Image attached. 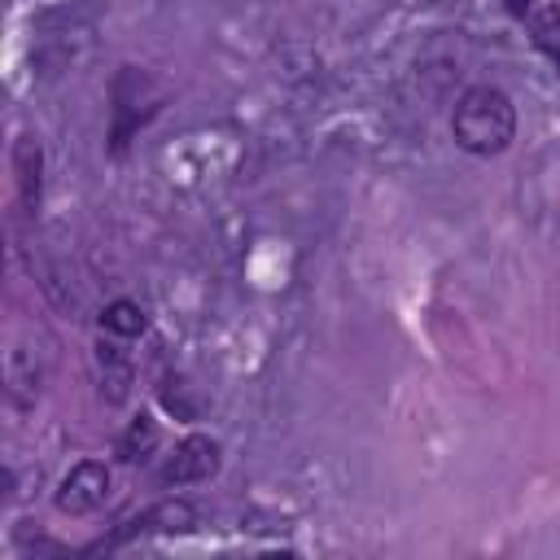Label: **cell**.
Wrapping results in <instances>:
<instances>
[{
  "label": "cell",
  "mask_w": 560,
  "mask_h": 560,
  "mask_svg": "<svg viewBox=\"0 0 560 560\" xmlns=\"http://www.w3.org/2000/svg\"><path fill=\"white\" fill-rule=\"evenodd\" d=\"M13 184H18V201L26 214L39 210L44 197V149L35 136H18L13 140Z\"/></svg>",
  "instance_id": "obj_6"
},
{
  "label": "cell",
  "mask_w": 560,
  "mask_h": 560,
  "mask_svg": "<svg viewBox=\"0 0 560 560\" xmlns=\"http://www.w3.org/2000/svg\"><path fill=\"white\" fill-rule=\"evenodd\" d=\"M158 446H162V424H158V416H153V411H136V416L122 424V433H118V442H114V455H118L122 464H149V459L158 455Z\"/></svg>",
  "instance_id": "obj_8"
},
{
  "label": "cell",
  "mask_w": 560,
  "mask_h": 560,
  "mask_svg": "<svg viewBox=\"0 0 560 560\" xmlns=\"http://www.w3.org/2000/svg\"><path fill=\"white\" fill-rule=\"evenodd\" d=\"M219 468H223V442L210 438V433H184V438L175 442V451L162 459L158 486H166V490H171V486H175V490L201 486V481H210Z\"/></svg>",
  "instance_id": "obj_5"
},
{
  "label": "cell",
  "mask_w": 560,
  "mask_h": 560,
  "mask_svg": "<svg viewBox=\"0 0 560 560\" xmlns=\"http://www.w3.org/2000/svg\"><path fill=\"white\" fill-rule=\"evenodd\" d=\"M451 140L472 158H499L516 140V105L494 83H472L451 109Z\"/></svg>",
  "instance_id": "obj_1"
},
{
  "label": "cell",
  "mask_w": 560,
  "mask_h": 560,
  "mask_svg": "<svg viewBox=\"0 0 560 560\" xmlns=\"http://www.w3.org/2000/svg\"><path fill=\"white\" fill-rule=\"evenodd\" d=\"M534 4H538V0H503V9H508V18H516V22H525V18L534 13Z\"/></svg>",
  "instance_id": "obj_12"
},
{
  "label": "cell",
  "mask_w": 560,
  "mask_h": 560,
  "mask_svg": "<svg viewBox=\"0 0 560 560\" xmlns=\"http://www.w3.org/2000/svg\"><path fill=\"white\" fill-rule=\"evenodd\" d=\"M114 494V468L105 459H79L70 472L57 481L52 503L61 516H96Z\"/></svg>",
  "instance_id": "obj_4"
},
{
  "label": "cell",
  "mask_w": 560,
  "mask_h": 560,
  "mask_svg": "<svg viewBox=\"0 0 560 560\" xmlns=\"http://www.w3.org/2000/svg\"><path fill=\"white\" fill-rule=\"evenodd\" d=\"M197 516H201L197 503L184 499V494H175V499H158V503H149L144 512L127 516L114 534L88 542L83 551H118V547H127L131 538H144V534H188V529H197Z\"/></svg>",
  "instance_id": "obj_3"
},
{
  "label": "cell",
  "mask_w": 560,
  "mask_h": 560,
  "mask_svg": "<svg viewBox=\"0 0 560 560\" xmlns=\"http://www.w3.org/2000/svg\"><path fill=\"white\" fill-rule=\"evenodd\" d=\"M144 328H149V315H144L140 302L114 298V302L101 306V332H109L118 341H131V337H144Z\"/></svg>",
  "instance_id": "obj_9"
},
{
  "label": "cell",
  "mask_w": 560,
  "mask_h": 560,
  "mask_svg": "<svg viewBox=\"0 0 560 560\" xmlns=\"http://www.w3.org/2000/svg\"><path fill=\"white\" fill-rule=\"evenodd\" d=\"M158 402L175 416V420H197V398L188 394V381L179 376V372H162V381H158Z\"/></svg>",
  "instance_id": "obj_11"
},
{
  "label": "cell",
  "mask_w": 560,
  "mask_h": 560,
  "mask_svg": "<svg viewBox=\"0 0 560 560\" xmlns=\"http://www.w3.org/2000/svg\"><path fill=\"white\" fill-rule=\"evenodd\" d=\"M96 368H101V398L114 402V407L127 402V394L136 385V368H131L127 350L118 346V337L101 332V341H96Z\"/></svg>",
  "instance_id": "obj_7"
},
{
  "label": "cell",
  "mask_w": 560,
  "mask_h": 560,
  "mask_svg": "<svg viewBox=\"0 0 560 560\" xmlns=\"http://www.w3.org/2000/svg\"><path fill=\"white\" fill-rule=\"evenodd\" d=\"M525 31H529V39H534V48L556 66V74H560V4H534V13L525 18Z\"/></svg>",
  "instance_id": "obj_10"
},
{
  "label": "cell",
  "mask_w": 560,
  "mask_h": 560,
  "mask_svg": "<svg viewBox=\"0 0 560 560\" xmlns=\"http://www.w3.org/2000/svg\"><path fill=\"white\" fill-rule=\"evenodd\" d=\"M171 101V83L144 66H118L109 79V153L122 158L127 144L162 114Z\"/></svg>",
  "instance_id": "obj_2"
}]
</instances>
